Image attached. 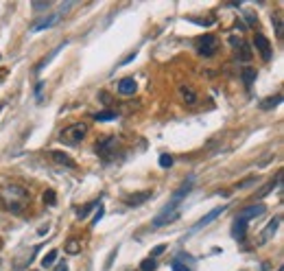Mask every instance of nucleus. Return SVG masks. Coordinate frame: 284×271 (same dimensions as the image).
Returning <instances> with one entry per match:
<instances>
[{
	"label": "nucleus",
	"mask_w": 284,
	"mask_h": 271,
	"mask_svg": "<svg viewBox=\"0 0 284 271\" xmlns=\"http://www.w3.org/2000/svg\"><path fill=\"white\" fill-rule=\"evenodd\" d=\"M0 197H2L4 206L9 208V212H22L24 203L31 199L29 195V191L24 186H18V184H9V186H4L2 191H0Z\"/></svg>",
	"instance_id": "f257e3e1"
},
{
	"label": "nucleus",
	"mask_w": 284,
	"mask_h": 271,
	"mask_svg": "<svg viewBox=\"0 0 284 271\" xmlns=\"http://www.w3.org/2000/svg\"><path fill=\"white\" fill-rule=\"evenodd\" d=\"M85 134H88V122H74L62 131V140L68 145H77L85 138Z\"/></svg>",
	"instance_id": "f03ea898"
},
{
	"label": "nucleus",
	"mask_w": 284,
	"mask_h": 271,
	"mask_svg": "<svg viewBox=\"0 0 284 271\" xmlns=\"http://www.w3.org/2000/svg\"><path fill=\"white\" fill-rule=\"evenodd\" d=\"M197 53H199L201 57H214V55L219 53V39L210 33L201 35V38L197 39Z\"/></svg>",
	"instance_id": "7ed1b4c3"
},
{
	"label": "nucleus",
	"mask_w": 284,
	"mask_h": 271,
	"mask_svg": "<svg viewBox=\"0 0 284 271\" xmlns=\"http://www.w3.org/2000/svg\"><path fill=\"white\" fill-rule=\"evenodd\" d=\"M179 219V210H169V208H164L158 217L153 219V223H151V228H162V226H166V223H173Z\"/></svg>",
	"instance_id": "20e7f679"
},
{
	"label": "nucleus",
	"mask_w": 284,
	"mask_h": 271,
	"mask_svg": "<svg viewBox=\"0 0 284 271\" xmlns=\"http://www.w3.org/2000/svg\"><path fill=\"white\" fill-rule=\"evenodd\" d=\"M225 210H227V206H221V208H214V210H210V212H208L204 219H199V221H197L195 226H192V232H199L201 228H206L208 223H212L216 217H221V214L225 212Z\"/></svg>",
	"instance_id": "39448f33"
},
{
	"label": "nucleus",
	"mask_w": 284,
	"mask_h": 271,
	"mask_svg": "<svg viewBox=\"0 0 284 271\" xmlns=\"http://www.w3.org/2000/svg\"><path fill=\"white\" fill-rule=\"evenodd\" d=\"M253 44H256L258 53L262 55V59H265V61L271 59V42H269V39L265 38V35H260V33H258L256 38H253Z\"/></svg>",
	"instance_id": "423d86ee"
},
{
	"label": "nucleus",
	"mask_w": 284,
	"mask_h": 271,
	"mask_svg": "<svg viewBox=\"0 0 284 271\" xmlns=\"http://www.w3.org/2000/svg\"><path fill=\"white\" fill-rule=\"evenodd\" d=\"M265 212V206H262V203H256V206H249V208H245V210H243L241 214H238V221H249V219H256V217H260V214Z\"/></svg>",
	"instance_id": "0eeeda50"
},
{
	"label": "nucleus",
	"mask_w": 284,
	"mask_h": 271,
	"mask_svg": "<svg viewBox=\"0 0 284 271\" xmlns=\"http://www.w3.org/2000/svg\"><path fill=\"white\" fill-rule=\"evenodd\" d=\"M136 90H138V85H136L134 77H125V79L118 81V92H120V94L131 96V94H136Z\"/></svg>",
	"instance_id": "6e6552de"
},
{
	"label": "nucleus",
	"mask_w": 284,
	"mask_h": 271,
	"mask_svg": "<svg viewBox=\"0 0 284 271\" xmlns=\"http://www.w3.org/2000/svg\"><path fill=\"white\" fill-rule=\"evenodd\" d=\"M50 157H53L57 164H62V166H68V168H77V162L72 160V157L68 155V153H64V151H53L50 153Z\"/></svg>",
	"instance_id": "1a4fd4ad"
},
{
	"label": "nucleus",
	"mask_w": 284,
	"mask_h": 271,
	"mask_svg": "<svg viewBox=\"0 0 284 271\" xmlns=\"http://www.w3.org/2000/svg\"><path fill=\"white\" fill-rule=\"evenodd\" d=\"M116 145V138H103V140H99L96 142V153H101V155H105V157H109V149Z\"/></svg>",
	"instance_id": "9d476101"
},
{
	"label": "nucleus",
	"mask_w": 284,
	"mask_h": 271,
	"mask_svg": "<svg viewBox=\"0 0 284 271\" xmlns=\"http://www.w3.org/2000/svg\"><path fill=\"white\" fill-rule=\"evenodd\" d=\"M151 195H153L151 191H144V193H140V195H129V197H125V203L127 206H140V203H144Z\"/></svg>",
	"instance_id": "9b49d317"
},
{
	"label": "nucleus",
	"mask_w": 284,
	"mask_h": 271,
	"mask_svg": "<svg viewBox=\"0 0 284 271\" xmlns=\"http://www.w3.org/2000/svg\"><path fill=\"white\" fill-rule=\"evenodd\" d=\"M245 232H247V223L245 221H234V230H232V236L236 238V241H245Z\"/></svg>",
	"instance_id": "f8f14e48"
},
{
	"label": "nucleus",
	"mask_w": 284,
	"mask_h": 271,
	"mask_svg": "<svg viewBox=\"0 0 284 271\" xmlns=\"http://www.w3.org/2000/svg\"><path fill=\"white\" fill-rule=\"evenodd\" d=\"M278 226H280V217H276V219H271V221H269V226H267V230H265V234H262V238L260 241L262 243H267L269 238L273 236V234H276V230H278Z\"/></svg>",
	"instance_id": "ddd939ff"
},
{
	"label": "nucleus",
	"mask_w": 284,
	"mask_h": 271,
	"mask_svg": "<svg viewBox=\"0 0 284 271\" xmlns=\"http://www.w3.org/2000/svg\"><path fill=\"white\" fill-rule=\"evenodd\" d=\"M179 94H181V99H184L188 105L197 103V94H195V90L188 88V85H181V88H179Z\"/></svg>",
	"instance_id": "4468645a"
},
{
	"label": "nucleus",
	"mask_w": 284,
	"mask_h": 271,
	"mask_svg": "<svg viewBox=\"0 0 284 271\" xmlns=\"http://www.w3.org/2000/svg\"><path fill=\"white\" fill-rule=\"evenodd\" d=\"M236 46H241V53H236V57L241 59V61H249V59H251V48H249V44L243 42V39H238Z\"/></svg>",
	"instance_id": "2eb2a0df"
},
{
	"label": "nucleus",
	"mask_w": 284,
	"mask_h": 271,
	"mask_svg": "<svg viewBox=\"0 0 284 271\" xmlns=\"http://www.w3.org/2000/svg\"><path fill=\"white\" fill-rule=\"evenodd\" d=\"M59 18H62V15H59V13L50 15V18H48V20H44V22L35 24V31H44V29H50V27H55V24H57V22H59Z\"/></svg>",
	"instance_id": "dca6fc26"
},
{
	"label": "nucleus",
	"mask_w": 284,
	"mask_h": 271,
	"mask_svg": "<svg viewBox=\"0 0 284 271\" xmlns=\"http://www.w3.org/2000/svg\"><path fill=\"white\" fill-rule=\"evenodd\" d=\"M66 254H70V256H77V254H81V243L77 241V238H70V241L66 243Z\"/></svg>",
	"instance_id": "f3484780"
},
{
	"label": "nucleus",
	"mask_w": 284,
	"mask_h": 271,
	"mask_svg": "<svg viewBox=\"0 0 284 271\" xmlns=\"http://www.w3.org/2000/svg\"><path fill=\"white\" fill-rule=\"evenodd\" d=\"M57 256H59V254H57V249H50V252L46 254V256L42 258V267H44V269H50V267H53V265H55V260H57Z\"/></svg>",
	"instance_id": "a211bd4d"
},
{
	"label": "nucleus",
	"mask_w": 284,
	"mask_h": 271,
	"mask_svg": "<svg viewBox=\"0 0 284 271\" xmlns=\"http://www.w3.org/2000/svg\"><path fill=\"white\" fill-rule=\"evenodd\" d=\"M253 79H256V70H253V68H245V70H243V83H245V88H251Z\"/></svg>",
	"instance_id": "6ab92c4d"
},
{
	"label": "nucleus",
	"mask_w": 284,
	"mask_h": 271,
	"mask_svg": "<svg viewBox=\"0 0 284 271\" xmlns=\"http://www.w3.org/2000/svg\"><path fill=\"white\" fill-rule=\"evenodd\" d=\"M280 101H282V94H276V96H269V99H265V101H262V110H271V107H276L278 103H280Z\"/></svg>",
	"instance_id": "aec40b11"
},
{
	"label": "nucleus",
	"mask_w": 284,
	"mask_h": 271,
	"mask_svg": "<svg viewBox=\"0 0 284 271\" xmlns=\"http://www.w3.org/2000/svg\"><path fill=\"white\" fill-rule=\"evenodd\" d=\"M116 118V112L111 110H105V112H99V114H94V120L103 122V120H114Z\"/></svg>",
	"instance_id": "412c9836"
},
{
	"label": "nucleus",
	"mask_w": 284,
	"mask_h": 271,
	"mask_svg": "<svg viewBox=\"0 0 284 271\" xmlns=\"http://www.w3.org/2000/svg\"><path fill=\"white\" fill-rule=\"evenodd\" d=\"M158 269V263H155V258H144L140 265V271H155Z\"/></svg>",
	"instance_id": "4be33fe9"
},
{
	"label": "nucleus",
	"mask_w": 284,
	"mask_h": 271,
	"mask_svg": "<svg viewBox=\"0 0 284 271\" xmlns=\"http://www.w3.org/2000/svg\"><path fill=\"white\" fill-rule=\"evenodd\" d=\"M280 180H282V177H280V175H278V177H276V180H273V182H269V184H267V186H265V188H262V191H260V193H258V197H265V195H269V193H271V191H273V188H276V186H278V184H280Z\"/></svg>",
	"instance_id": "5701e85b"
},
{
	"label": "nucleus",
	"mask_w": 284,
	"mask_h": 271,
	"mask_svg": "<svg viewBox=\"0 0 284 271\" xmlns=\"http://www.w3.org/2000/svg\"><path fill=\"white\" fill-rule=\"evenodd\" d=\"M160 166L162 168H171V166H173V155H169V153L160 155Z\"/></svg>",
	"instance_id": "b1692460"
},
{
	"label": "nucleus",
	"mask_w": 284,
	"mask_h": 271,
	"mask_svg": "<svg viewBox=\"0 0 284 271\" xmlns=\"http://www.w3.org/2000/svg\"><path fill=\"white\" fill-rule=\"evenodd\" d=\"M94 206H99V201H92V203H88V206L81 208V210H79V219H85V217H88V214L92 212V208H94Z\"/></svg>",
	"instance_id": "393cba45"
},
{
	"label": "nucleus",
	"mask_w": 284,
	"mask_h": 271,
	"mask_svg": "<svg viewBox=\"0 0 284 271\" xmlns=\"http://www.w3.org/2000/svg\"><path fill=\"white\" fill-rule=\"evenodd\" d=\"M271 22H273V27H276V35H278V38H282V18H280V15H273Z\"/></svg>",
	"instance_id": "a878e982"
},
{
	"label": "nucleus",
	"mask_w": 284,
	"mask_h": 271,
	"mask_svg": "<svg viewBox=\"0 0 284 271\" xmlns=\"http://www.w3.org/2000/svg\"><path fill=\"white\" fill-rule=\"evenodd\" d=\"M55 201H57V197H55V191H46V193H44V203L53 206Z\"/></svg>",
	"instance_id": "bb28decb"
},
{
	"label": "nucleus",
	"mask_w": 284,
	"mask_h": 271,
	"mask_svg": "<svg viewBox=\"0 0 284 271\" xmlns=\"http://www.w3.org/2000/svg\"><path fill=\"white\" fill-rule=\"evenodd\" d=\"M164 252H166V245H158V247H155L153 252H151V256H149V258H158L160 254H164Z\"/></svg>",
	"instance_id": "cd10ccee"
},
{
	"label": "nucleus",
	"mask_w": 284,
	"mask_h": 271,
	"mask_svg": "<svg viewBox=\"0 0 284 271\" xmlns=\"http://www.w3.org/2000/svg\"><path fill=\"white\" fill-rule=\"evenodd\" d=\"M103 214H105V208L103 206H99V212L94 214V219H92V226H96V223L101 221V219H103Z\"/></svg>",
	"instance_id": "c85d7f7f"
},
{
	"label": "nucleus",
	"mask_w": 284,
	"mask_h": 271,
	"mask_svg": "<svg viewBox=\"0 0 284 271\" xmlns=\"http://www.w3.org/2000/svg\"><path fill=\"white\" fill-rule=\"evenodd\" d=\"M173 271H190L186 265H181L179 260H173Z\"/></svg>",
	"instance_id": "c756f323"
},
{
	"label": "nucleus",
	"mask_w": 284,
	"mask_h": 271,
	"mask_svg": "<svg viewBox=\"0 0 284 271\" xmlns=\"http://www.w3.org/2000/svg\"><path fill=\"white\" fill-rule=\"evenodd\" d=\"M55 271H68V265H57V267H55Z\"/></svg>",
	"instance_id": "7c9ffc66"
},
{
	"label": "nucleus",
	"mask_w": 284,
	"mask_h": 271,
	"mask_svg": "<svg viewBox=\"0 0 284 271\" xmlns=\"http://www.w3.org/2000/svg\"><path fill=\"white\" fill-rule=\"evenodd\" d=\"M33 7H35V9H44V7H48V2H35Z\"/></svg>",
	"instance_id": "2f4dec72"
},
{
	"label": "nucleus",
	"mask_w": 284,
	"mask_h": 271,
	"mask_svg": "<svg viewBox=\"0 0 284 271\" xmlns=\"http://www.w3.org/2000/svg\"><path fill=\"white\" fill-rule=\"evenodd\" d=\"M0 112H2V105H0Z\"/></svg>",
	"instance_id": "473e14b6"
},
{
	"label": "nucleus",
	"mask_w": 284,
	"mask_h": 271,
	"mask_svg": "<svg viewBox=\"0 0 284 271\" xmlns=\"http://www.w3.org/2000/svg\"><path fill=\"white\" fill-rule=\"evenodd\" d=\"M278 271H282V269H278Z\"/></svg>",
	"instance_id": "72a5a7b5"
}]
</instances>
